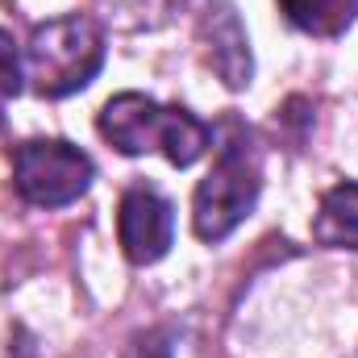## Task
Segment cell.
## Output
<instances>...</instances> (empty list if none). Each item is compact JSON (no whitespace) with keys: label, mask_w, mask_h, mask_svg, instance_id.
<instances>
[{"label":"cell","mask_w":358,"mask_h":358,"mask_svg":"<svg viewBox=\"0 0 358 358\" xmlns=\"http://www.w3.org/2000/svg\"><path fill=\"white\" fill-rule=\"evenodd\" d=\"M96 129L121 155H150V150H159L176 167H192L213 146V129L200 117H192L179 104H159V100H150L142 92L113 96L100 108Z\"/></svg>","instance_id":"1"},{"label":"cell","mask_w":358,"mask_h":358,"mask_svg":"<svg viewBox=\"0 0 358 358\" xmlns=\"http://www.w3.org/2000/svg\"><path fill=\"white\" fill-rule=\"evenodd\" d=\"M263 192V167H259V146L250 129L229 121L225 142L217 146V163L196 187L192 200V225L200 242H225L259 204Z\"/></svg>","instance_id":"2"},{"label":"cell","mask_w":358,"mask_h":358,"mask_svg":"<svg viewBox=\"0 0 358 358\" xmlns=\"http://www.w3.org/2000/svg\"><path fill=\"white\" fill-rule=\"evenodd\" d=\"M29 88L46 100H63L88 88L104 67V34L92 17H55L29 34L21 55Z\"/></svg>","instance_id":"3"},{"label":"cell","mask_w":358,"mask_h":358,"mask_svg":"<svg viewBox=\"0 0 358 358\" xmlns=\"http://www.w3.org/2000/svg\"><path fill=\"white\" fill-rule=\"evenodd\" d=\"M92 179H96L92 159L63 138H38L13 150V183L38 208L76 204L92 187Z\"/></svg>","instance_id":"4"},{"label":"cell","mask_w":358,"mask_h":358,"mask_svg":"<svg viewBox=\"0 0 358 358\" xmlns=\"http://www.w3.org/2000/svg\"><path fill=\"white\" fill-rule=\"evenodd\" d=\"M117 242L129 263L150 267L176 242V208L150 183H134L117 204Z\"/></svg>","instance_id":"5"},{"label":"cell","mask_w":358,"mask_h":358,"mask_svg":"<svg viewBox=\"0 0 358 358\" xmlns=\"http://www.w3.org/2000/svg\"><path fill=\"white\" fill-rule=\"evenodd\" d=\"M200 42L208 55V67L229 84V88H246L255 76V59H250V38L246 25L238 17V8L229 0H213L200 17Z\"/></svg>","instance_id":"6"},{"label":"cell","mask_w":358,"mask_h":358,"mask_svg":"<svg viewBox=\"0 0 358 358\" xmlns=\"http://www.w3.org/2000/svg\"><path fill=\"white\" fill-rule=\"evenodd\" d=\"M313 238L329 250H358V179H346L321 196Z\"/></svg>","instance_id":"7"},{"label":"cell","mask_w":358,"mask_h":358,"mask_svg":"<svg viewBox=\"0 0 358 358\" xmlns=\"http://www.w3.org/2000/svg\"><path fill=\"white\" fill-rule=\"evenodd\" d=\"M279 8L296 29L313 38H338L358 17V0H279Z\"/></svg>","instance_id":"8"},{"label":"cell","mask_w":358,"mask_h":358,"mask_svg":"<svg viewBox=\"0 0 358 358\" xmlns=\"http://www.w3.org/2000/svg\"><path fill=\"white\" fill-rule=\"evenodd\" d=\"M25 88V63L21 50L13 46V38L0 29V96H17Z\"/></svg>","instance_id":"9"},{"label":"cell","mask_w":358,"mask_h":358,"mask_svg":"<svg viewBox=\"0 0 358 358\" xmlns=\"http://www.w3.org/2000/svg\"><path fill=\"white\" fill-rule=\"evenodd\" d=\"M125 358H171V338L167 334H142V338H134Z\"/></svg>","instance_id":"10"},{"label":"cell","mask_w":358,"mask_h":358,"mask_svg":"<svg viewBox=\"0 0 358 358\" xmlns=\"http://www.w3.org/2000/svg\"><path fill=\"white\" fill-rule=\"evenodd\" d=\"M134 8H142V0H129ZM159 4H171V0H146V8H159Z\"/></svg>","instance_id":"11"}]
</instances>
